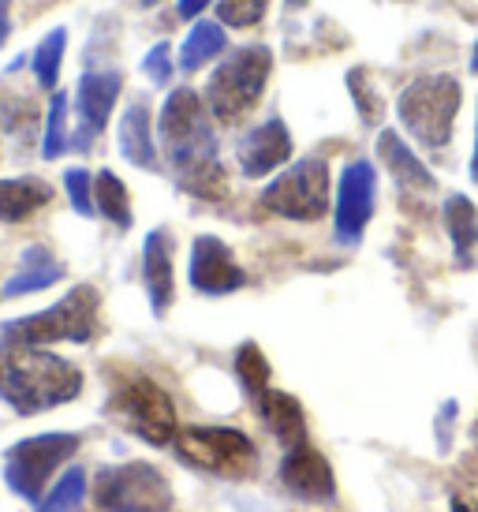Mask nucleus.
<instances>
[{"instance_id":"f257e3e1","label":"nucleus","mask_w":478,"mask_h":512,"mask_svg":"<svg viewBox=\"0 0 478 512\" xmlns=\"http://www.w3.org/2000/svg\"><path fill=\"white\" fill-rule=\"evenodd\" d=\"M161 143L180 184L202 199L225 195V172L217 161V139L195 90H176L161 109Z\"/></svg>"},{"instance_id":"f03ea898","label":"nucleus","mask_w":478,"mask_h":512,"mask_svg":"<svg viewBox=\"0 0 478 512\" xmlns=\"http://www.w3.org/2000/svg\"><path fill=\"white\" fill-rule=\"evenodd\" d=\"M83 393V374L68 359L49 356L38 344H4L0 348V397L19 415L68 404Z\"/></svg>"},{"instance_id":"7ed1b4c3","label":"nucleus","mask_w":478,"mask_h":512,"mask_svg":"<svg viewBox=\"0 0 478 512\" xmlns=\"http://www.w3.org/2000/svg\"><path fill=\"white\" fill-rule=\"evenodd\" d=\"M4 337L15 344H38V348L53 341H94L98 337V292L90 285H79L57 307L8 322Z\"/></svg>"},{"instance_id":"20e7f679","label":"nucleus","mask_w":478,"mask_h":512,"mask_svg":"<svg viewBox=\"0 0 478 512\" xmlns=\"http://www.w3.org/2000/svg\"><path fill=\"white\" fill-rule=\"evenodd\" d=\"M269 68H273V57H269L266 45H247V49H236L232 57H225V64L213 72L210 90H206L210 113L225 124H236L239 116L262 98Z\"/></svg>"},{"instance_id":"39448f33","label":"nucleus","mask_w":478,"mask_h":512,"mask_svg":"<svg viewBox=\"0 0 478 512\" xmlns=\"http://www.w3.org/2000/svg\"><path fill=\"white\" fill-rule=\"evenodd\" d=\"M456 109H460V83L449 75H434V79H419L400 94V120L404 128L419 139L422 146H445L452 139V124H456Z\"/></svg>"},{"instance_id":"423d86ee","label":"nucleus","mask_w":478,"mask_h":512,"mask_svg":"<svg viewBox=\"0 0 478 512\" xmlns=\"http://www.w3.org/2000/svg\"><path fill=\"white\" fill-rule=\"evenodd\" d=\"M98 505L109 512H169L172 494L165 475L150 464H120L101 471Z\"/></svg>"},{"instance_id":"0eeeda50","label":"nucleus","mask_w":478,"mask_h":512,"mask_svg":"<svg viewBox=\"0 0 478 512\" xmlns=\"http://www.w3.org/2000/svg\"><path fill=\"white\" fill-rule=\"evenodd\" d=\"M266 210L281 217H292V221H318L329 206V172H325V161L318 157H307L292 169L277 176L273 184L266 187Z\"/></svg>"},{"instance_id":"6e6552de","label":"nucleus","mask_w":478,"mask_h":512,"mask_svg":"<svg viewBox=\"0 0 478 512\" xmlns=\"http://www.w3.org/2000/svg\"><path fill=\"white\" fill-rule=\"evenodd\" d=\"M176 453L202 471H217V475H247L254 468V445L247 434L221 427H191L176 434Z\"/></svg>"},{"instance_id":"1a4fd4ad","label":"nucleus","mask_w":478,"mask_h":512,"mask_svg":"<svg viewBox=\"0 0 478 512\" xmlns=\"http://www.w3.org/2000/svg\"><path fill=\"white\" fill-rule=\"evenodd\" d=\"M75 449H79L75 434H38V438L19 441L8 453V483H12V490L23 494L27 501H42L45 479L68 456H75Z\"/></svg>"},{"instance_id":"9d476101","label":"nucleus","mask_w":478,"mask_h":512,"mask_svg":"<svg viewBox=\"0 0 478 512\" xmlns=\"http://www.w3.org/2000/svg\"><path fill=\"white\" fill-rule=\"evenodd\" d=\"M113 408L127 419V427L142 434L150 445L176 441V408L169 393L150 378H127L113 397Z\"/></svg>"},{"instance_id":"9b49d317","label":"nucleus","mask_w":478,"mask_h":512,"mask_svg":"<svg viewBox=\"0 0 478 512\" xmlns=\"http://www.w3.org/2000/svg\"><path fill=\"white\" fill-rule=\"evenodd\" d=\"M116 98H120V72H86L83 79H79V90H75L79 131H75V139H71L79 150H86V146L105 131Z\"/></svg>"},{"instance_id":"f8f14e48","label":"nucleus","mask_w":478,"mask_h":512,"mask_svg":"<svg viewBox=\"0 0 478 512\" xmlns=\"http://www.w3.org/2000/svg\"><path fill=\"white\" fill-rule=\"evenodd\" d=\"M374 214V165L355 161L340 176L337 191V240L355 243Z\"/></svg>"},{"instance_id":"ddd939ff","label":"nucleus","mask_w":478,"mask_h":512,"mask_svg":"<svg viewBox=\"0 0 478 512\" xmlns=\"http://www.w3.org/2000/svg\"><path fill=\"white\" fill-rule=\"evenodd\" d=\"M243 281L247 277L225 243L213 240V236H198L191 247V285L206 296H225V292H236Z\"/></svg>"},{"instance_id":"4468645a","label":"nucleus","mask_w":478,"mask_h":512,"mask_svg":"<svg viewBox=\"0 0 478 512\" xmlns=\"http://www.w3.org/2000/svg\"><path fill=\"white\" fill-rule=\"evenodd\" d=\"M281 483L296 494V498H307V501H325L333 498V468L325 464L322 453H314L307 441L303 445H292V453L284 456L281 464Z\"/></svg>"},{"instance_id":"2eb2a0df","label":"nucleus","mask_w":478,"mask_h":512,"mask_svg":"<svg viewBox=\"0 0 478 512\" xmlns=\"http://www.w3.org/2000/svg\"><path fill=\"white\" fill-rule=\"evenodd\" d=\"M292 154V135L284 128V120H266L262 128H254L243 143H239L236 157L247 176H266V172L281 169Z\"/></svg>"},{"instance_id":"dca6fc26","label":"nucleus","mask_w":478,"mask_h":512,"mask_svg":"<svg viewBox=\"0 0 478 512\" xmlns=\"http://www.w3.org/2000/svg\"><path fill=\"white\" fill-rule=\"evenodd\" d=\"M142 273H146V292L157 314H165L172 303V240L169 232H150L142 247Z\"/></svg>"},{"instance_id":"f3484780","label":"nucleus","mask_w":478,"mask_h":512,"mask_svg":"<svg viewBox=\"0 0 478 512\" xmlns=\"http://www.w3.org/2000/svg\"><path fill=\"white\" fill-rule=\"evenodd\" d=\"M258 412H262L266 427L281 441H288V445H303L307 441V419H303V408H299L296 397L266 389V393H258Z\"/></svg>"},{"instance_id":"a211bd4d","label":"nucleus","mask_w":478,"mask_h":512,"mask_svg":"<svg viewBox=\"0 0 478 512\" xmlns=\"http://www.w3.org/2000/svg\"><path fill=\"white\" fill-rule=\"evenodd\" d=\"M120 150L131 165H142V169H157V146L150 139V109L146 101H131V109L120 120Z\"/></svg>"},{"instance_id":"6ab92c4d","label":"nucleus","mask_w":478,"mask_h":512,"mask_svg":"<svg viewBox=\"0 0 478 512\" xmlns=\"http://www.w3.org/2000/svg\"><path fill=\"white\" fill-rule=\"evenodd\" d=\"M60 277H64V266H60L45 247H27V251H23V262H19V270H15L12 281L4 285V296H27V292L57 285Z\"/></svg>"},{"instance_id":"aec40b11","label":"nucleus","mask_w":478,"mask_h":512,"mask_svg":"<svg viewBox=\"0 0 478 512\" xmlns=\"http://www.w3.org/2000/svg\"><path fill=\"white\" fill-rule=\"evenodd\" d=\"M49 199H53V191H49L45 180H34V176L0 180V221H27Z\"/></svg>"},{"instance_id":"412c9836","label":"nucleus","mask_w":478,"mask_h":512,"mask_svg":"<svg viewBox=\"0 0 478 512\" xmlns=\"http://www.w3.org/2000/svg\"><path fill=\"white\" fill-rule=\"evenodd\" d=\"M378 154L404 187H415V191H430V187H434V176L426 172V165L411 154L408 146L400 143V135H396V131H381Z\"/></svg>"},{"instance_id":"4be33fe9","label":"nucleus","mask_w":478,"mask_h":512,"mask_svg":"<svg viewBox=\"0 0 478 512\" xmlns=\"http://www.w3.org/2000/svg\"><path fill=\"white\" fill-rule=\"evenodd\" d=\"M445 225H449V236H452V247H456V255L471 258L478 247V210L475 202L464 199V195H452L445 202Z\"/></svg>"},{"instance_id":"5701e85b","label":"nucleus","mask_w":478,"mask_h":512,"mask_svg":"<svg viewBox=\"0 0 478 512\" xmlns=\"http://www.w3.org/2000/svg\"><path fill=\"white\" fill-rule=\"evenodd\" d=\"M225 49V30L217 27V23H195V30L187 34V42L180 49V68L187 75L198 72L206 60H213L217 53Z\"/></svg>"},{"instance_id":"b1692460","label":"nucleus","mask_w":478,"mask_h":512,"mask_svg":"<svg viewBox=\"0 0 478 512\" xmlns=\"http://www.w3.org/2000/svg\"><path fill=\"white\" fill-rule=\"evenodd\" d=\"M0 128L15 139H34L38 128V105L19 90H0Z\"/></svg>"},{"instance_id":"393cba45","label":"nucleus","mask_w":478,"mask_h":512,"mask_svg":"<svg viewBox=\"0 0 478 512\" xmlns=\"http://www.w3.org/2000/svg\"><path fill=\"white\" fill-rule=\"evenodd\" d=\"M94 202H98V210L105 214V221H113V225L127 228L131 225V202H127V187L116 180V172H98V180H94Z\"/></svg>"},{"instance_id":"a878e982","label":"nucleus","mask_w":478,"mask_h":512,"mask_svg":"<svg viewBox=\"0 0 478 512\" xmlns=\"http://www.w3.org/2000/svg\"><path fill=\"white\" fill-rule=\"evenodd\" d=\"M64 45H68V34L64 30H49L42 38V45L34 49V79L42 86H57V79H60V60H64Z\"/></svg>"},{"instance_id":"bb28decb","label":"nucleus","mask_w":478,"mask_h":512,"mask_svg":"<svg viewBox=\"0 0 478 512\" xmlns=\"http://www.w3.org/2000/svg\"><path fill=\"white\" fill-rule=\"evenodd\" d=\"M68 94H53L49 101V116H45V139H42V157L45 161H53V157L64 154V146H68Z\"/></svg>"},{"instance_id":"cd10ccee","label":"nucleus","mask_w":478,"mask_h":512,"mask_svg":"<svg viewBox=\"0 0 478 512\" xmlns=\"http://www.w3.org/2000/svg\"><path fill=\"white\" fill-rule=\"evenodd\" d=\"M83 494H86V475L75 468V471H68V475H64L49 494H45L42 512H75L79 509V501H83Z\"/></svg>"},{"instance_id":"c85d7f7f","label":"nucleus","mask_w":478,"mask_h":512,"mask_svg":"<svg viewBox=\"0 0 478 512\" xmlns=\"http://www.w3.org/2000/svg\"><path fill=\"white\" fill-rule=\"evenodd\" d=\"M236 374H239V382L247 385L254 397H258V393H266V385H269V363H266V356L258 352V344H243V348H239Z\"/></svg>"},{"instance_id":"c756f323","label":"nucleus","mask_w":478,"mask_h":512,"mask_svg":"<svg viewBox=\"0 0 478 512\" xmlns=\"http://www.w3.org/2000/svg\"><path fill=\"white\" fill-rule=\"evenodd\" d=\"M266 8H269V0H221V4H217L221 23H228V27H239V30L254 27V23L266 15Z\"/></svg>"},{"instance_id":"7c9ffc66","label":"nucleus","mask_w":478,"mask_h":512,"mask_svg":"<svg viewBox=\"0 0 478 512\" xmlns=\"http://www.w3.org/2000/svg\"><path fill=\"white\" fill-rule=\"evenodd\" d=\"M64 184H68L71 206L83 217L94 214V191H90V172L86 169H68L64 172Z\"/></svg>"},{"instance_id":"2f4dec72","label":"nucleus","mask_w":478,"mask_h":512,"mask_svg":"<svg viewBox=\"0 0 478 512\" xmlns=\"http://www.w3.org/2000/svg\"><path fill=\"white\" fill-rule=\"evenodd\" d=\"M142 72L150 75L154 83H169L172 79V64H169V45H154L150 49V57H146V64H142Z\"/></svg>"},{"instance_id":"473e14b6","label":"nucleus","mask_w":478,"mask_h":512,"mask_svg":"<svg viewBox=\"0 0 478 512\" xmlns=\"http://www.w3.org/2000/svg\"><path fill=\"white\" fill-rule=\"evenodd\" d=\"M348 86H352L355 101H359V109H363V120H378V116H381V101H378V94L370 98V94L363 90V72H359V68L348 75Z\"/></svg>"},{"instance_id":"72a5a7b5","label":"nucleus","mask_w":478,"mask_h":512,"mask_svg":"<svg viewBox=\"0 0 478 512\" xmlns=\"http://www.w3.org/2000/svg\"><path fill=\"white\" fill-rule=\"evenodd\" d=\"M12 34V0H0V49Z\"/></svg>"},{"instance_id":"f704fd0d","label":"nucleus","mask_w":478,"mask_h":512,"mask_svg":"<svg viewBox=\"0 0 478 512\" xmlns=\"http://www.w3.org/2000/svg\"><path fill=\"white\" fill-rule=\"evenodd\" d=\"M206 4H210V0H180V15H183V19H195Z\"/></svg>"},{"instance_id":"c9c22d12","label":"nucleus","mask_w":478,"mask_h":512,"mask_svg":"<svg viewBox=\"0 0 478 512\" xmlns=\"http://www.w3.org/2000/svg\"><path fill=\"white\" fill-rule=\"evenodd\" d=\"M452 512H478V494H467V498L452 501Z\"/></svg>"},{"instance_id":"e433bc0d","label":"nucleus","mask_w":478,"mask_h":512,"mask_svg":"<svg viewBox=\"0 0 478 512\" xmlns=\"http://www.w3.org/2000/svg\"><path fill=\"white\" fill-rule=\"evenodd\" d=\"M471 176L478 180V139H475V157H471Z\"/></svg>"},{"instance_id":"4c0bfd02","label":"nucleus","mask_w":478,"mask_h":512,"mask_svg":"<svg viewBox=\"0 0 478 512\" xmlns=\"http://www.w3.org/2000/svg\"><path fill=\"white\" fill-rule=\"evenodd\" d=\"M471 72L478 75V42H475V57H471Z\"/></svg>"},{"instance_id":"58836bf2","label":"nucleus","mask_w":478,"mask_h":512,"mask_svg":"<svg viewBox=\"0 0 478 512\" xmlns=\"http://www.w3.org/2000/svg\"><path fill=\"white\" fill-rule=\"evenodd\" d=\"M299 4H303V0H288V8H299Z\"/></svg>"},{"instance_id":"ea45409f","label":"nucleus","mask_w":478,"mask_h":512,"mask_svg":"<svg viewBox=\"0 0 478 512\" xmlns=\"http://www.w3.org/2000/svg\"><path fill=\"white\" fill-rule=\"evenodd\" d=\"M142 4H157V0H142Z\"/></svg>"}]
</instances>
